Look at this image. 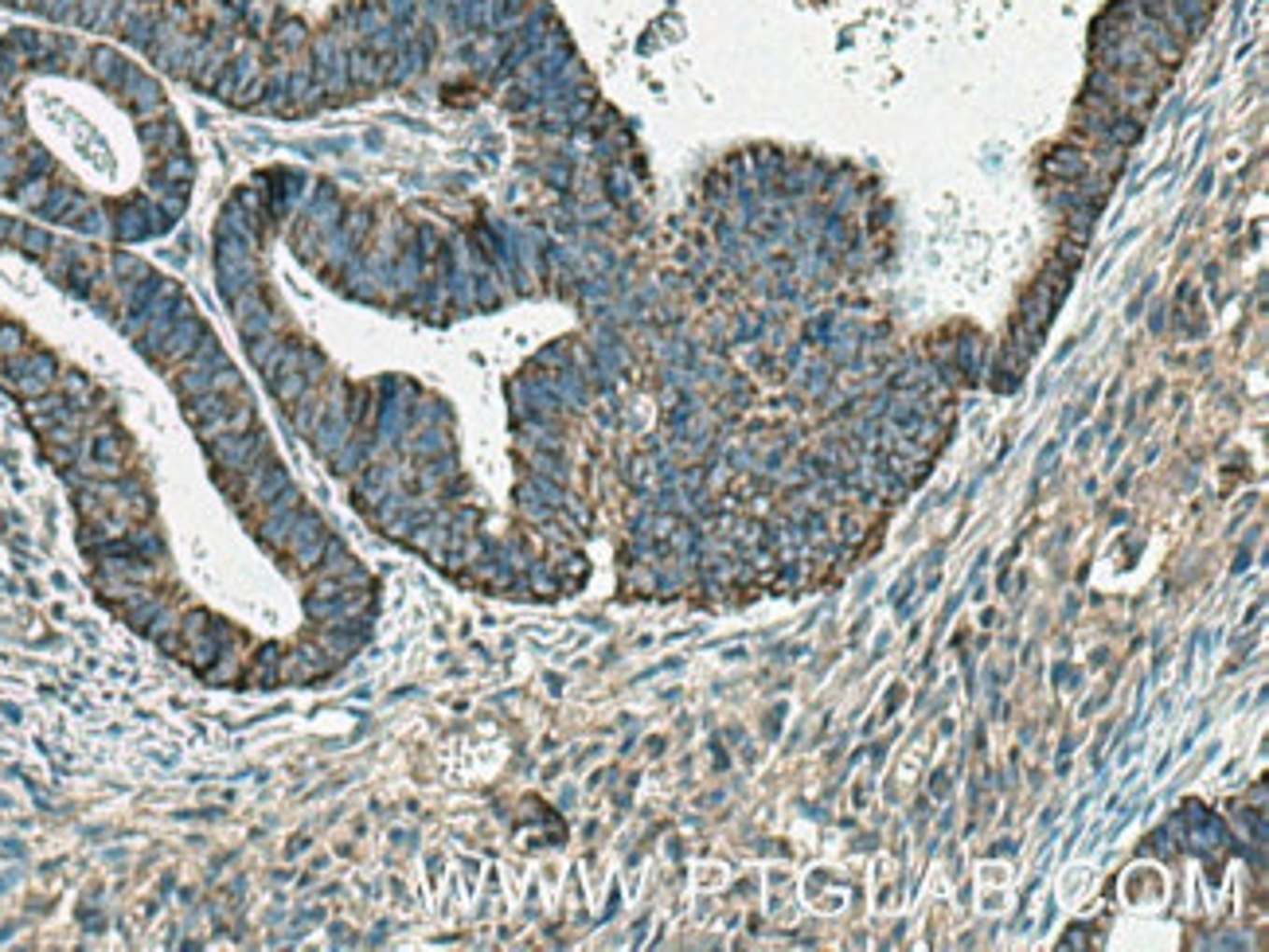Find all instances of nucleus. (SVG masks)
I'll return each mask as SVG.
<instances>
[{
  "label": "nucleus",
  "instance_id": "obj_1",
  "mask_svg": "<svg viewBox=\"0 0 1269 952\" xmlns=\"http://www.w3.org/2000/svg\"><path fill=\"white\" fill-rule=\"evenodd\" d=\"M0 59V195L91 234H149L157 199L141 180L161 172L157 133L134 125L137 102L98 91V55Z\"/></svg>",
  "mask_w": 1269,
  "mask_h": 952
}]
</instances>
